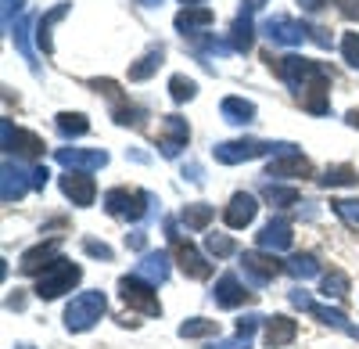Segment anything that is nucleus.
<instances>
[{"label":"nucleus","mask_w":359,"mask_h":349,"mask_svg":"<svg viewBox=\"0 0 359 349\" xmlns=\"http://www.w3.org/2000/svg\"><path fill=\"white\" fill-rule=\"evenodd\" d=\"M269 69H273L294 94L306 91H331V69L323 62H313V58L302 54H284V58H266Z\"/></svg>","instance_id":"1"},{"label":"nucleus","mask_w":359,"mask_h":349,"mask_svg":"<svg viewBox=\"0 0 359 349\" xmlns=\"http://www.w3.org/2000/svg\"><path fill=\"white\" fill-rule=\"evenodd\" d=\"M291 152H298L294 144H287V140H255V137H237V140H219L216 148H212V155H216V162H223V166H237V162H252V159H262V155H291Z\"/></svg>","instance_id":"2"},{"label":"nucleus","mask_w":359,"mask_h":349,"mask_svg":"<svg viewBox=\"0 0 359 349\" xmlns=\"http://www.w3.org/2000/svg\"><path fill=\"white\" fill-rule=\"evenodd\" d=\"M101 206L118 216V220H130V223H140L144 216H158L162 213V202L151 195V191H130V187H111L104 191Z\"/></svg>","instance_id":"3"},{"label":"nucleus","mask_w":359,"mask_h":349,"mask_svg":"<svg viewBox=\"0 0 359 349\" xmlns=\"http://www.w3.org/2000/svg\"><path fill=\"white\" fill-rule=\"evenodd\" d=\"M108 310V296L101 292V288H86V292L72 296V303L65 306V328L69 331H90Z\"/></svg>","instance_id":"4"},{"label":"nucleus","mask_w":359,"mask_h":349,"mask_svg":"<svg viewBox=\"0 0 359 349\" xmlns=\"http://www.w3.org/2000/svg\"><path fill=\"white\" fill-rule=\"evenodd\" d=\"M79 281H83V267L62 256V259H54V263L36 277V299H57V296L72 292Z\"/></svg>","instance_id":"5"},{"label":"nucleus","mask_w":359,"mask_h":349,"mask_svg":"<svg viewBox=\"0 0 359 349\" xmlns=\"http://www.w3.org/2000/svg\"><path fill=\"white\" fill-rule=\"evenodd\" d=\"M165 235H169V245H172V256H176L180 270H184L191 281H205V277H212V263H208V256H201L191 242L180 238L176 220H165Z\"/></svg>","instance_id":"6"},{"label":"nucleus","mask_w":359,"mask_h":349,"mask_svg":"<svg viewBox=\"0 0 359 349\" xmlns=\"http://www.w3.org/2000/svg\"><path fill=\"white\" fill-rule=\"evenodd\" d=\"M0 137H4V155L11 159H25V162H36L43 159V137L33 133V130H18L11 119H0Z\"/></svg>","instance_id":"7"},{"label":"nucleus","mask_w":359,"mask_h":349,"mask_svg":"<svg viewBox=\"0 0 359 349\" xmlns=\"http://www.w3.org/2000/svg\"><path fill=\"white\" fill-rule=\"evenodd\" d=\"M118 296H123L126 306L147 313V317H162V303H158V292L151 281H144L140 274H126L118 277Z\"/></svg>","instance_id":"8"},{"label":"nucleus","mask_w":359,"mask_h":349,"mask_svg":"<svg viewBox=\"0 0 359 349\" xmlns=\"http://www.w3.org/2000/svg\"><path fill=\"white\" fill-rule=\"evenodd\" d=\"M25 191H33V166H22L18 159H4V166H0V198H4V206L22 202Z\"/></svg>","instance_id":"9"},{"label":"nucleus","mask_w":359,"mask_h":349,"mask_svg":"<svg viewBox=\"0 0 359 349\" xmlns=\"http://www.w3.org/2000/svg\"><path fill=\"white\" fill-rule=\"evenodd\" d=\"M259 33L269 40V44H280V47H298L302 40H309V25L306 22H294L287 15H269L262 22Z\"/></svg>","instance_id":"10"},{"label":"nucleus","mask_w":359,"mask_h":349,"mask_svg":"<svg viewBox=\"0 0 359 349\" xmlns=\"http://www.w3.org/2000/svg\"><path fill=\"white\" fill-rule=\"evenodd\" d=\"M241 270H245V281L252 288H266L284 270V263H277V256H269L262 249H248V252H241Z\"/></svg>","instance_id":"11"},{"label":"nucleus","mask_w":359,"mask_h":349,"mask_svg":"<svg viewBox=\"0 0 359 349\" xmlns=\"http://www.w3.org/2000/svg\"><path fill=\"white\" fill-rule=\"evenodd\" d=\"M266 0H241V11H237L233 25H230V47L233 54H248L255 47V11Z\"/></svg>","instance_id":"12"},{"label":"nucleus","mask_w":359,"mask_h":349,"mask_svg":"<svg viewBox=\"0 0 359 349\" xmlns=\"http://www.w3.org/2000/svg\"><path fill=\"white\" fill-rule=\"evenodd\" d=\"M287 299H291V306H298V310H306V313H313L320 324H327V328H334V331H345V335H352V328L355 324H348L345 321V313L341 310H331V306H320L309 292H302V288H291L287 292Z\"/></svg>","instance_id":"13"},{"label":"nucleus","mask_w":359,"mask_h":349,"mask_svg":"<svg viewBox=\"0 0 359 349\" xmlns=\"http://www.w3.org/2000/svg\"><path fill=\"white\" fill-rule=\"evenodd\" d=\"M57 187H62V195L72 202V206L86 209V206H94V198H97V184L90 173H79V169H65L62 177H57Z\"/></svg>","instance_id":"14"},{"label":"nucleus","mask_w":359,"mask_h":349,"mask_svg":"<svg viewBox=\"0 0 359 349\" xmlns=\"http://www.w3.org/2000/svg\"><path fill=\"white\" fill-rule=\"evenodd\" d=\"M54 162L65 169H79V173H94L108 166V152L104 148H54Z\"/></svg>","instance_id":"15"},{"label":"nucleus","mask_w":359,"mask_h":349,"mask_svg":"<svg viewBox=\"0 0 359 349\" xmlns=\"http://www.w3.org/2000/svg\"><path fill=\"white\" fill-rule=\"evenodd\" d=\"M191 140V126L184 115H165L162 119V137H158V152L162 159H180V152L187 148Z\"/></svg>","instance_id":"16"},{"label":"nucleus","mask_w":359,"mask_h":349,"mask_svg":"<svg viewBox=\"0 0 359 349\" xmlns=\"http://www.w3.org/2000/svg\"><path fill=\"white\" fill-rule=\"evenodd\" d=\"M54 259H62V238H50V242H40V245H33V249H25L22 252V259H18V270L22 274H43Z\"/></svg>","instance_id":"17"},{"label":"nucleus","mask_w":359,"mask_h":349,"mask_svg":"<svg viewBox=\"0 0 359 349\" xmlns=\"http://www.w3.org/2000/svg\"><path fill=\"white\" fill-rule=\"evenodd\" d=\"M291 242H294V235H291V220L287 216H273L269 223H262V230H259V238H255V245L262 249V252H287L291 249Z\"/></svg>","instance_id":"18"},{"label":"nucleus","mask_w":359,"mask_h":349,"mask_svg":"<svg viewBox=\"0 0 359 349\" xmlns=\"http://www.w3.org/2000/svg\"><path fill=\"white\" fill-rule=\"evenodd\" d=\"M248 296H252V292L241 284V277H237V274H223V277L212 284V292H208V299H212L219 310H237V306H245Z\"/></svg>","instance_id":"19"},{"label":"nucleus","mask_w":359,"mask_h":349,"mask_svg":"<svg viewBox=\"0 0 359 349\" xmlns=\"http://www.w3.org/2000/svg\"><path fill=\"white\" fill-rule=\"evenodd\" d=\"M255 213H259V198L248 195V191H237V195L226 202V209H223V223H226L230 230H245V227L255 220Z\"/></svg>","instance_id":"20"},{"label":"nucleus","mask_w":359,"mask_h":349,"mask_svg":"<svg viewBox=\"0 0 359 349\" xmlns=\"http://www.w3.org/2000/svg\"><path fill=\"white\" fill-rule=\"evenodd\" d=\"M266 177L273 180H291V177H313V162L302 155V152H291V155H273L266 166Z\"/></svg>","instance_id":"21"},{"label":"nucleus","mask_w":359,"mask_h":349,"mask_svg":"<svg viewBox=\"0 0 359 349\" xmlns=\"http://www.w3.org/2000/svg\"><path fill=\"white\" fill-rule=\"evenodd\" d=\"M69 11H72L69 0H57V4H54L50 11H43V15L36 18V33H33V37H36V44H40V51H43L47 58L54 54V25L62 22Z\"/></svg>","instance_id":"22"},{"label":"nucleus","mask_w":359,"mask_h":349,"mask_svg":"<svg viewBox=\"0 0 359 349\" xmlns=\"http://www.w3.org/2000/svg\"><path fill=\"white\" fill-rule=\"evenodd\" d=\"M169 270H172V256L158 249V252H144L133 274H140L144 281H151V284L158 288V284H165V281H169Z\"/></svg>","instance_id":"23"},{"label":"nucleus","mask_w":359,"mask_h":349,"mask_svg":"<svg viewBox=\"0 0 359 349\" xmlns=\"http://www.w3.org/2000/svg\"><path fill=\"white\" fill-rule=\"evenodd\" d=\"M212 22H216V15H212V8H205V4H198V8H184V11L172 18L176 33H184V37H201V29H208Z\"/></svg>","instance_id":"24"},{"label":"nucleus","mask_w":359,"mask_h":349,"mask_svg":"<svg viewBox=\"0 0 359 349\" xmlns=\"http://www.w3.org/2000/svg\"><path fill=\"white\" fill-rule=\"evenodd\" d=\"M294 338H298V321H291V317H284V313L266 317V345L269 349H280Z\"/></svg>","instance_id":"25"},{"label":"nucleus","mask_w":359,"mask_h":349,"mask_svg":"<svg viewBox=\"0 0 359 349\" xmlns=\"http://www.w3.org/2000/svg\"><path fill=\"white\" fill-rule=\"evenodd\" d=\"M29 29H36V22L33 18H18L11 29H8V37L15 40V51L25 58V62H29V69H33L36 76H40V62H36V51L33 47H29Z\"/></svg>","instance_id":"26"},{"label":"nucleus","mask_w":359,"mask_h":349,"mask_svg":"<svg viewBox=\"0 0 359 349\" xmlns=\"http://www.w3.org/2000/svg\"><path fill=\"white\" fill-rule=\"evenodd\" d=\"M219 115L226 123H233V126H248V123H255L259 108L252 101H245V98H223L219 101Z\"/></svg>","instance_id":"27"},{"label":"nucleus","mask_w":359,"mask_h":349,"mask_svg":"<svg viewBox=\"0 0 359 349\" xmlns=\"http://www.w3.org/2000/svg\"><path fill=\"white\" fill-rule=\"evenodd\" d=\"M162 62H165V47H162V44H158V47H147V51L137 58V62L130 65V79H133V83H144L147 76L158 72Z\"/></svg>","instance_id":"28"},{"label":"nucleus","mask_w":359,"mask_h":349,"mask_svg":"<svg viewBox=\"0 0 359 349\" xmlns=\"http://www.w3.org/2000/svg\"><path fill=\"white\" fill-rule=\"evenodd\" d=\"M320 187H355L359 184V169L348 166V162H338V166H327L323 177H316Z\"/></svg>","instance_id":"29"},{"label":"nucleus","mask_w":359,"mask_h":349,"mask_svg":"<svg viewBox=\"0 0 359 349\" xmlns=\"http://www.w3.org/2000/svg\"><path fill=\"white\" fill-rule=\"evenodd\" d=\"M284 274H291L294 281H309V277H320V259L313 252H298L284 263Z\"/></svg>","instance_id":"30"},{"label":"nucleus","mask_w":359,"mask_h":349,"mask_svg":"<svg viewBox=\"0 0 359 349\" xmlns=\"http://www.w3.org/2000/svg\"><path fill=\"white\" fill-rule=\"evenodd\" d=\"M54 126H57V133H62L65 140L90 133V119H86L83 112H57V115H54Z\"/></svg>","instance_id":"31"},{"label":"nucleus","mask_w":359,"mask_h":349,"mask_svg":"<svg viewBox=\"0 0 359 349\" xmlns=\"http://www.w3.org/2000/svg\"><path fill=\"white\" fill-rule=\"evenodd\" d=\"M212 216H216V209L208 206V202H191V206H184V213H180V223L187 230H205L212 223Z\"/></svg>","instance_id":"32"},{"label":"nucleus","mask_w":359,"mask_h":349,"mask_svg":"<svg viewBox=\"0 0 359 349\" xmlns=\"http://www.w3.org/2000/svg\"><path fill=\"white\" fill-rule=\"evenodd\" d=\"M219 335V321H208V317H191V321L180 324V338H212Z\"/></svg>","instance_id":"33"},{"label":"nucleus","mask_w":359,"mask_h":349,"mask_svg":"<svg viewBox=\"0 0 359 349\" xmlns=\"http://www.w3.org/2000/svg\"><path fill=\"white\" fill-rule=\"evenodd\" d=\"M169 98H172L176 105H187V101H194V98H198V83H194L191 76H184V72L169 76Z\"/></svg>","instance_id":"34"},{"label":"nucleus","mask_w":359,"mask_h":349,"mask_svg":"<svg viewBox=\"0 0 359 349\" xmlns=\"http://www.w3.org/2000/svg\"><path fill=\"white\" fill-rule=\"evenodd\" d=\"M348 274H341V270H331V274H323V281H320V296L323 299H345L348 296Z\"/></svg>","instance_id":"35"},{"label":"nucleus","mask_w":359,"mask_h":349,"mask_svg":"<svg viewBox=\"0 0 359 349\" xmlns=\"http://www.w3.org/2000/svg\"><path fill=\"white\" fill-rule=\"evenodd\" d=\"M266 202L277 209H287V206H298L302 195H298V187H287V184H266Z\"/></svg>","instance_id":"36"},{"label":"nucleus","mask_w":359,"mask_h":349,"mask_svg":"<svg viewBox=\"0 0 359 349\" xmlns=\"http://www.w3.org/2000/svg\"><path fill=\"white\" fill-rule=\"evenodd\" d=\"M205 252L212 259H230L237 256V242L230 235H205Z\"/></svg>","instance_id":"37"},{"label":"nucleus","mask_w":359,"mask_h":349,"mask_svg":"<svg viewBox=\"0 0 359 349\" xmlns=\"http://www.w3.org/2000/svg\"><path fill=\"white\" fill-rule=\"evenodd\" d=\"M298 101H302V108L313 112V115L331 112V98H327V91H306V94H298Z\"/></svg>","instance_id":"38"},{"label":"nucleus","mask_w":359,"mask_h":349,"mask_svg":"<svg viewBox=\"0 0 359 349\" xmlns=\"http://www.w3.org/2000/svg\"><path fill=\"white\" fill-rule=\"evenodd\" d=\"M111 119H115L118 126H144L147 112L137 108V105H123V108H115V112H111Z\"/></svg>","instance_id":"39"},{"label":"nucleus","mask_w":359,"mask_h":349,"mask_svg":"<svg viewBox=\"0 0 359 349\" xmlns=\"http://www.w3.org/2000/svg\"><path fill=\"white\" fill-rule=\"evenodd\" d=\"M331 209H334L345 223L359 227V202H355V198H334V202H331Z\"/></svg>","instance_id":"40"},{"label":"nucleus","mask_w":359,"mask_h":349,"mask_svg":"<svg viewBox=\"0 0 359 349\" xmlns=\"http://www.w3.org/2000/svg\"><path fill=\"white\" fill-rule=\"evenodd\" d=\"M341 58L348 62V69L359 72V33H345L341 37Z\"/></svg>","instance_id":"41"},{"label":"nucleus","mask_w":359,"mask_h":349,"mask_svg":"<svg viewBox=\"0 0 359 349\" xmlns=\"http://www.w3.org/2000/svg\"><path fill=\"white\" fill-rule=\"evenodd\" d=\"M83 252H86V256H94V259H104V263L115 256L111 245H104V242H97V238H83Z\"/></svg>","instance_id":"42"},{"label":"nucleus","mask_w":359,"mask_h":349,"mask_svg":"<svg viewBox=\"0 0 359 349\" xmlns=\"http://www.w3.org/2000/svg\"><path fill=\"white\" fill-rule=\"evenodd\" d=\"M259 324H266V317H259V313H245L241 321H237V335H241V338H252Z\"/></svg>","instance_id":"43"},{"label":"nucleus","mask_w":359,"mask_h":349,"mask_svg":"<svg viewBox=\"0 0 359 349\" xmlns=\"http://www.w3.org/2000/svg\"><path fill=\"white\" fill-rule=\"evenodd\" d=\"M126 245H130L133 252H140V256H144V252H147V230H144V227L130 230V235H126Z\"/></svg>","instance_id":"44"},{"label":"nucleus","mask_w":359,"mask_h":349,"mask_svg":"<svg viewBox=\"0 0 359 349\" xmlns=\"http://www.w3.org/2000/svg\"><path fill=\"white\" fill-rule=\"evenodd\" d=\"M22 11H25V0H4V33L15 25L11 18H15V15H22Z\"/></svg>","instance_id":"45"},{"label":"nucleus","mask_w":359,"mask_h":349,"mask_svg":"<svg viewBox=\"0 0 359 349\" xmlns=\"http://www.w3.org/2000/svg\"><path fill=\"white\" fill-rule=\"evenodd\" d=\"M184 180H191V184L201 187V184H205V169H201L198 162H187V166H184Z\"/></svg>","instance_id":"46"},{"label":"nucleus","mask_w":359,"mask_h":349,"mask_svg":"<svg viewBox=\"0 0 359 349\" xmlns=\"http://www.w3.org/2000/svg\"><path fill=\"white\" fill-rule=\"evenodd\" d=\"M90 86L101 91L104 98H118V83H111V79H90Z\"/></svg>","instance_id":"47"},{"label":"nucleus","mask_w":359,"mask_h":349,"mask_svg":"<svg viewBox=\"0 0 359 349\" xmlns=\"http://www.w3.org/2000/svg\"><path fill=\"white\" fill-rule=\"evenodd\" d=\"M50 180V169L47 166H33V191H43Z\"/></svg>","instance_id":"48"},{"label":"nucleus","mask_w":359,"mask_h":349,"mask_svg":"<svg viewBox=\"0 0 359 349\" xmlns=\"http://www.w3.org/2000/svg\"><path fill=\"white\" fill-rule=\"evenodd\" d=\"M309 40L320 44V47H331V33H327L323 25H309Z\"/></svg>","instance_id":"49"},{"label":"nucleus","mask_w":359,"mask_h":349,"mask_svg":"<svg viewBox=\"0 0 359 349\" xmlns=\"http://www.w3.org/2000/svg\"><path fill=\"white\" fill-rule=\"evenodd\" d=\"M334 4L345 18H359V0H334Z\"/></svg>","instance_id":"50"},{"label":"nucleus","mask_w":359,"mask_h":349,"mask_svg":"<svg viewBox=\"0 0 359 349\" xmlns=\"http://www.w3.org/2000/svg\"><path fill=\"white\" fill-rule=\"evenodd\" d=\"M248 342H252V338L237 335V338H230V342H216V345H208V349H248Z\"/></svg>","instance_id":"51"},{"label":"nucleus","mask_w":359,"mask_h":349,"mask_svg":"<svg viewBox=\"0 0 359 349\" xmlns=\"http://www.w3.org/2000/svg\"><path fill=\"white\" fill-rule=\"evenodd\" d=\"M298 4H302V11L316 15V11H323V8H327V0H298Z\"/></svg>","instance_id":"52"},{"label":"nucleus","mask_w":359,"mask_h":349,"mask_svg":"<svg viewBox=\"0 0 359 349\" xmlns=\"http://www.w3.org/2000/svg\"><path fill=\"white\" fill-rule=\"evenodd\" d=\"M8 310H25V296H18V288L15 296H8Z\"/></svg>","instance_id":"53"},{"label":"nucleus","mask_w":359,"mask_h":349,"mask_svg":"<svg viewBox=\"0 0 359 349\" xmlns=\"http://www.w3.org/2000/svg\"><path fill=\"white\" fill-rule=\"evenodd\" d=\"M345 123H348L352 130H359V108H352V112L345 115Z\"/></svg>","instance_id":"54"},{"label":"nucleus","mask_w":359,"mask_h":349,"mask_svg":"<svg viewBox=\"0 0 359 349\" xmlns=\"http://www.w3.org/2000/svg\"><path fill=\"white\" fill-rule=\"evenodd\" d=\"M126 155H130V159H133V162H147V152H140V148H130V152H126Z\"/></svg>","instance_id":"55"},{"label":"nucleus","mask_w":359,"mask_h":349,"mask_svg":"<svg viewBox=\"0 0 359 349\" xmlns=\"http://www.w3.org/2000/svg\"><path fill=\"white\" fill-rule=\"evenodd\" d=\"M140 8H162V0H137Z\"/></svg>","instance_id":"56"},{"label":"nucleus","mask_w":359,"mask_h":349,"mask_svg":"<svg viewBox=\"0 0 359 349\" xmlns=\"http://www.w3.org/2000/svg\"><path fill=\"white\" fill-rule=\"evenodd\" d=\"M184 8H198V4H205V0H180Z\"/></svg>","instance_id":"57"},{"label":"nucleus","mask_w":359,"mask_h":349,"mask_svg":"<svg viewBox=\"0 0 359 349\" xmlns=\"http://www.w3.org/2000/svg\"><path fill=\"white\" fill-rule=\"evenodd\" d=\"M15 349H33V345H29V342H18V345H15Z\"/></svg>","instance_id":"58"},{"label":"nucleus","mask_w":359,"mask_h":349,"mask_svg":"<svg viewBox=\"0 0 359 349\" xmlns=\"http://www.w3.org/2000/svg\"><path fill=\"white\" fill-rule=\"evenodd\" d=\"M352 338H359V328H352Z\"/></svg>","instance_id":"59"}]
</instances>
